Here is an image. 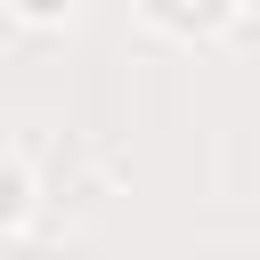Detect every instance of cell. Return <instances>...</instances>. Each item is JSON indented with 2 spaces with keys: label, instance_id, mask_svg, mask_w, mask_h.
<instances>
[{
  "label": "cell",
  "instance_id": "1",
  "mask_svg": "<svg viewBox=\"0 0 260 260\" xmlns=\"http://www.w3.org/2000/svg\"><path fill=\"white\" fill-rule=\"evenodd\" d=\"M236 8H244V0H146V16L171 24V32H219Z\"/></svg>",
  "mask_w": 260,
  "mask_h": 260
},
{
  "label": "cell",
  "instance_id": "3",
  "mask_svg": "<svg viewBox=\"0 0 260 260\" xmlns=\"http://www.w3.org/2000/svg\"><path fill=\"white\" fill-rule=\"evenodd\" d=\"M73 0H24V16H65Z\"/></svg>",
  "mask_w": 260,
  "mask_h": 260
},
{
  "label": "cell",
  "instance_id": "2",
  "mask_svg": "<svg viewBox=\"0 0 260 260\" xmlns=\"http://www.w3.org/2000/svg\"><path fill=\"white\" fill-rule=\"evenodd\" d=\"M16 211H24V171H8V162H0V228H8Z\"/></svg>",
  "mask_w": 260,
  "mask_h": 260
}]
</instances>
